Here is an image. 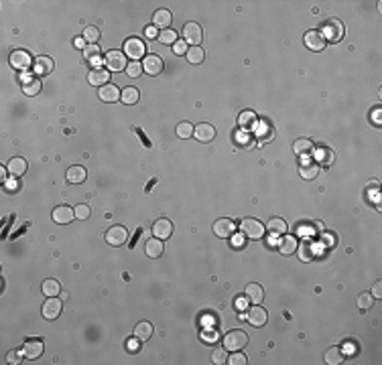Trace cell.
I'll return each instance as SVG.
<instances>
[{
    "label": "cell",
    "mask_w": 382,
    "mask_h": 365,
    "mask_svg": "<svg viewBox=\"0 0 382 365\" xmlns=\"http://www.w3.org/2000/svg\"><path fill=\"white\" fill-rule=\"evenodd\" d=\"M321 37L325 39V43H339L344 39V25H342V20H337V18H329L325 20V23L321 25L319 29Z\"/></svg>",
    "instance_id": "cell-1"
},
{
    "label": "cell",
    "mask_w": 382,
    "mask_h": 365,
    "mask_svg": "<svg viewBox=\"0 0 382 365\" xmlns=\"http://www.w3.org/2000/svg\"><path fill=\"white\" fill-rule=\"evenodd\" d=\"M248 345V335L244 333V331H240V329H236V331H230V333H226L224 335V349L226 351H240V349H244Z\"/></svg>",
    "instance_id": "cell-2"
},
{
    "label": "cell",
    "mask_w": 382,
    "mask_h": 365,
    "mask_svg": "<svg viewBox=\"0 0 382 365\" xmlns=\"http://www.w3.org/2000/svg\"><path fill=\"white\" fill-rule=\"evenodd\" d=\"M240 233L248 240H260L264 235V225L254 217H246L240 221Z\"/></svg>",
    "instance_id": "cell-3"
},
{
    "label": "cell",
    "mask_w": 382,
    "mask_h": 365,
    "mask_svg": "<svg viewBox=\"0 0 382 365\" xmlns=\"http://www.w3.org/2000/svg\"><path fill=\"white\" fill-rule=\"evenodd\" d=\"M144 53H146V47H144L142 39H138V37H130V39H126V41H124V55L128 57V59L138 61V59H142V57H144Z\"/></svg>",
    "instance_id": "cell-4"
},
{
    "label": "cell",
    "mask_w": 382,
    "mask_h": 365,
    "mask_svg": "<svg viewBox=\"0 0 382 365\" xmlns=\"http://www.w3.org/2000/svg\"><path fill=\"white\" fill-rule=\"evenodd\" d=\"M201 39H203V31H201V27L197 25V23H187L185 27H183V41L187 43V45H191V47H199V43H201Z\"/></svg>",
    "instance_id": "cell-5"
},
{
    "label": "cell",
    "mask_w": 382,
    "mask_h": 365,
    "mask_svg": "<svg viewBox=\"0 0 382 365\" xmlns=\"http://www.w3.org/2000/svg\"><path fill=\"white\" fill-rule=\"evenodd\" d=\"M8 63H10V67L16 69V71H29V67L33 65V59L27 51H12L10 57H8Z\"/></svg>",
    "instance_id": "cell-6"
},
{
    "label": "cell",
    "mask_w": 382,
    "mask_h": 365,
    "mask_svg": "<svg viewBox=\"0 0 382 365\" xmlns=\"http://www.w3.org/2000/svg\"><path fill=\"white\" fill-rule=\"evenodd\" d=\"M106 242H108L112 248H120L128 242V231H126V227H122V225H114L106 231Z\"/></svg>",
    "instance_id": "cell-7"
},
{
    "label": "cell",
    "mask_w": 382,
    "mask_h": 365,
    "mask_svg": "<svg viewBox=\"0 0 382 365\" xmlns=\"http://www.w3.org/2000/svg\"><path fill=\"white\" fill-rule=\"evenodd\" d=\"M128 67L126 63V55L120 51H108L106 53V69L108 71H124Z\"/></svg>",
    "instance_id": "cell-8"
},
{
    "label": "cell",
    "mask_w": 382,
    "mask_h": 365,
    "mask_svg": "<svg viewBox=\"0 0 382 365\" xmlns=\"http://www.w3.org/2000/svg\"><path fill=\"white\" fill-rule=\"evenodd\" d=\"M214 233L218 235L220 240H228V238H232V235L236 233V223L232 219H228V217H222V219H218L214 223Z\"/></svg>",
    "instance_id": "cell-9"
},
{
    "label": "cell",
    "mask_w": 382,
    "mask_h": 365,
    "mask_svg": "<svg viewBox=\"0 0 382 365\" xmlns=\"http://www.w3.org/2000/svg\"><path fill=\"white\" fill-rule=\"evenodd\" d=\"M303 41H305V47H307L309 51H313V53H319V51L325 49V39L321 37L319 31H307L305 37H303Z\"/></svg>",
    "instance_id": "cell-10"
},
{
    "label": "cell",
    "mask_w": 382,
    "mask_h": 365,
    "mask_svg": "<svg viewBox=\"0 0 382 365\" xmlns=\"http://www.w3.org/2000/svg\"><path fill=\"white\" fill-rule=\"evenodd\" d=\"M246 318H248V323L254 325V327H264L266 320H268V313L260 305H252L248 309V313H246Z\"/></svg>",
    "instance_id": "cell-11"
},
{
    "label": "cell",
    "mask_w": 382,
    "mask_h": 365,
    "mask_svg": "<svg viewBox=\"0 0 382 365\" xmlns=\"http://www.w3.org/2000/svg\"><path fill=\"white\" fill-rule=\"evenodd\" d=\"M163 67H165V63L159 55H144V59H142V71L144 73L159 75V73H163Z\"/></svg>",
    "instance_id": "cell-12"
},
{
    "label": "cell",
    "mask_w": 382,
    "mask_h": 365,
    "mask_svg": "<svg viewBox=\"0 0 382 365\" xmlns=\"http://www.w3.org/2000/svg\"><path fill=\"white\" fill-rule=\"evenodd\" d=\"M51 217H53V221L59 223V225H67V223H71V221L75 219V211H73L71 207H67V205H61V207H55V209H53Z\"/></svg>",
    "instance_id": "cell-13"
},
{
    "label": "cell",
    "mask_w": 382,
    "mask_h": 365,
    "mask_svg": "<svg viewBox=\"0 0 382 365\" xmlns=\"http://www.w3.org/2000/svg\"><path fill=\"white\" fill-rule=\"evenodd\" d=\"M153 235H155V238H159V240H169V238H171V235H173L171 219H165V217L157 219L153 223Z\"/></svg>",
    "instance_id": "cell-14"
},
{
    "label": "cell",
    "mask_w": 382,
    "mask_h": 365,
    "mask_svg": "<svg viewBox=\"0 0 382 365\" xmlns=\"http://www.w3.org/2000/svg\"><path fill=\"white\" fill-rule=\"evenodd\" d=\"M43 351H45V345H43V341L41 339H29L23 345V355L27 359H39L41 355H43Z\"/></svg>",
    "instance_id": "cell-15"
},
{
    "label": "cell",
    "mask_w": 382,
    "mask_h": 365,
    "mask_svg": "<svg viewBox=\"0 0 382 365\" xmlns=\"http://www.w3.org/2000/svg\"><path fill=\"white\" fill-rule=\"evenodd\" d=\"M171 23H173V14H171V10L159 8V10L153 14V27L159 29V31L171 29Z\"/></svg>",
    "instance_id": "cell-16"
},
{
    "label": "cell",
    "mask_w": 382,
    "mask_h": 365,
    "mask_svg": "<svg viewBox=\"0 0 382 365\" xmlns=\"http://www.w3.org/2000/svg\"><path fill=\"white\" fill-rule=\"evenodd\" d=\"M61 309H63L61 300H59L57 296H49V298L45 300V305H43V316H45L47 320H55V318L61 314Z\"/></svg>",
    "instance_id": "cell-17"
},
{
    "label": "cell",
    "mask_w": 382,
    "mask_h": 365,
    "mask_svg": "<svg viewBox=\"0 0 382 365\" xmlns=\"http://www.w3.org/2000/svg\"><path fill=\"white\" fill-rule=\"evenodd\" d=\"M193 136L199 140V142H211L216 138V128L211 126V124H207V122H201V124H197L195 128H193Z\"/></svg>",
    "instance_id": "cell-18"
},
{
    "label": "cell",
    "mask_w": 382,
    "mask_h": 365,
    "mask_svg": "<svg viewBox=\"0 0 382 365\" xmlns=\"http://www.w3.org/2000/svg\"><path fill=\"white\" fill-rule=\"evenodd\" d=\"M313 153V158L317 160V164H321V166H329L333 160H335V155H333V150L327 148V146H319V148H313L311 150Z\"/></svg>",
    "instance_id": "cell-19"
},
{
    "label": "cell",
    "mask_w": 382,
    "mask_h": 365,
    "mask_svg": "<svg viewBox=\"0 0 382 365\" xmlns=\"http://www.w3.org/2000/svg\"><path fill=\"white\" fill-rule=\"evenodd\" d=\"M88 81H90V85H100V88H104V85L110 83V71L104 69V67H96L88 73Z\"/></svg>",
    "instance_id": "cell-20"
},
{
    "label": "cell",
    "mask_w": 382,
    "mask_h": 365,
    "mask_svg": "<svg viewBox=\"0 0 382 365\" xmlns=\"http://www.w3.org/2000/svg\"><path fill=\"white\" fill-rule=\"evenodd\" d=\"M27 168H29V162L23 156H12L8 160V164H6V170L12 177H23L27 173Z\"/></svg>",
    "instance_id": "cell-21"
},
{
    "label": "cell",
    "mask_w": 382,
    "mask_h": 365,
    "mask_svg": "<svg viewBox=\"0 0 382 365\" xmlns=\"http://www.w3.org/2000/svg\"><path fill=\"white\" fill-rule=\"evenodd\" d=\"M65 179H67V183H71V185H79V183H83V181L88 179V170H86V166H81V164H73V166L67 168Z\"/></svg>",
    "instance_id": "cell-22"
},
{
    "label": "cell",
    "mask_w": 382,
    "mask_h": 365,
    "mask_svg": "<svg viewBox=\"0 0 382 365\" xmlns=\"http://www.w3.org/2000/svg\"><path fill=\"white\" fill-rule=\"evenodd\" d=\"M33 71H35L37 75H49V73L53 71V59L47 57V55L37 57L35 63H33Z\"/></svg>",
    "instance_id": "cell-23"
},
{
    "label": "cell",
    "mask_w": 382,
    "mask_h": 365,
    "mask_svg": "<svg viewBox=\"0 0 382 365\" xmlns=\"http://www.w3.org/2000/svg\"><path fill=\"white\" fill-rule=\"evenodd\" d=\"M120 94H122V92L118 90V85H112V83L104 85V88H100V92H98L100 100H102V102H106V104L118 102V100H120Z\"/></svg>",
    "instance_id": "cell-24"
},
{
    "label": "cell",
    "mask_w": 382,
    "mask_h": 365,
    "mask_svg": "<svg viewBox=\"0 0 382 365\" xmlns=\"http://www.w3.org/2000/svg\"><path fill=\"white\" fill-rule=\"evenodd\" d=\"M163 250H165V246H163V240H159V238H153V240H148V242L144 244L146 256L153 258V260H157V258L163 256Z\"/></svg>",
    "instance_id": "cell-25"
},
{
    "label": "cell",
    "mask_w": 382,
    "mask_h": 365,
    "mask_svg": "<svg viewBox=\"0 0 382 365\" xmlns=\"http://www.w3.org/2000/svg\"><path fill=\"white\" fill-rule=\"evenodd\" d=\"M244 294H246V298L250 300L252 305H260L262 300H264V290H262L260 284H248Z\"/></svg>",
    "instance_id": "cell-26"
},
{
    "label": "cell",
    "mask_w": 382,
    "mask_h": 365,
    "mask_svg": "<svg viewBox=\"0 0 382 365\" xmlns=\"http://www.w3.org/2000/svg\"><path fill=\"white\" fill-rule=\"evenodd\" d=\"M266 229L270 235H285V231L289 229L287 227V221L283 217H272L268 223H266Z\"/></svg>",
    "instance_id": "cell-27"
},
{
    "label": "cell",
    "mask_w": 382,
    "mask_h": 365,
    "mask_svg": "<svg viewBox=\"0 0 382 365\" xmlns=\"http://www.w3.org/2000/svg\"><path fill=\"white\" fill-rule=\"evenodd\" d=\"M153 333H155L153 325H151V323H146V320H140V323L134 327V337L140 339V341H148V339L153 337Z\"/></svg>",
    "instance_id": "cell-28"
},
{
    "label": "cell",
    "mask_w": 382,
    "mask_h": 365,
    "mask_svg": "<svg viewBox=\"0 0 382 365\" xmlns=\"http://www.w3.org/2000/svg\"><path fill=\"white\" fill-rule=\"evenodd\" d=\"M293 150H295V155H297V156L311 155L313 142H311L309 138H299V140H295V142H293Z\"/></svg>",
    "instance_id": "cell-29"
},
{
    "label": "cell",
    "mask_w": 382,
    "mask_h": 365,
    "mask_svg": "<svg viewBox=\"0 0 382 365\" xmlns=\"http://www.w3.org/2000/svg\"><path fill=\"white\" fill-rule=\"evenodd\" d=\"M279 252L283 256H291L297 252V240L293 238V235H283V240L279 242Z\"/></svg>",
    "instance_id": "cell-30"
},
{
    "label": "cell",
    "mask_w": 382,
    "mask_h": 365,
    "mask_svg": "<svg viewBox=\"0 0 382 365\" xmlns=\"http://www.w3.org/2000/svg\"><path fill=\"white\" fill-rule=\"evenodd\" d=\"M299 175H301L303 179H307V181L315 179L317 175H319V164H317V162H303V164L299 166Z\"/></svg>",
    "instance_id": "cell-31"
},
{
    "label": "cell",
    "mask_w": 382,
    "mask_h": 365,
    "mask_svg": "<svg viewBox=\"0 0 382 365\" xmlns=\"http://www.w3.org/2000/svg\"><path fill=\"white\" fill-rule=\"evenodd\" d=\"M138 98H140V92L136 90V88H124L122 90V94H120V102L122 104H126V105H132V104H136L138 102Z\"/></svg>",
    "instance_id": "cell-32"
},
{
    "label": "cell",
    "mask_w": 382,
    "mask_h": 365,
    "mask_svg": "<svg viewBox=\"0 0 382 365\" xmlns=\"http://www.w3.org/2000/svg\"><path fill=\"white\" fill-rule=\"evenodd\" d=\"M185 57H187V61L191 63V65H199V63H203V59H205V51L201 47H189Z\"/></svg>",
    "instance_id": "cell-33"
},
{
    "label": "cell",
    "mask_w": 382,
    "mask_h": 365,
    "mask_svg": "<svg viewBox=\"0 0 382 365\" xmlns=\"http://www.w3.org/2000/svg\"><path fill=\"white\" fill-rule=\"evenodd\" d=\"M325 363L327 365H339V363H344V351L339 349V347H331L325 351Z\"/></svg>",
    "instance_id": "cell-34"
},
{
    "label": "cell",
    "mask_w": 382,
    "mask_h": 365,
    "mask_svg": "<svg viewBox=\"0 0 382 365\" xmlns=\"http://www.w3.org/2000/svg\"><path fill=\"white\" fill-rule=\"evenodd\" d=\"M41 290H43V294H45V296H57V294L61 292V286H59V282L55 280V278H49V280H45V282H43Z\"/></svg>",
    "instance_id": "cell-35"
},
{
    "label": "cell",
    "mask_w": 382,
    "mask_h": 365,
    "mask_svg": "<svg viewBox=\"0 0 382 365\" xmlns=\"http://www.w3.org/2000/svg\"><path fill=\"white\" fill-rule=\"evenodd\" d=\"M39 92H41V81H39V79H29V81H25V85H23V94H25V96L33 98V96H37Z\"/></svg>",
    "instance_id": "cell-36"
},
{
    "label": "cell",
    "mask_w": 382,
    "mask_h": 365,
    "mask_svg": "<svg viewBox=\"0 0 382 365\" xmlns=\"http://www.w3.org/2000/svg\"><path fill=\"white\" fill-rule=\"evenodd\" d=\"M193 128L195 126H191V122H179L177 124V136L183 138V140L191 138V136H193Z\"/></svg>",
    "instance_id": "cell-37"
},
{
    "label": "cell",
    "mask_w": 382,
    "mask_h": 365,
    "mask_svg": "<svg viewBox=\"0 0 382 365\" xmlns=\"http://www.w3.org/2000/svg\"><path fill=\"white\" fill-rule=\"evenodd\" d=\"M372 305H374V296L370 292H362L358 296V309L360 311H370Z\"/></svg>",
    "instance_id": "cell-38"
},
{
    "label": "cell",
    "mask_w": 382,
    "mask_h": 365,
    "mask_svg": "<svg viewBox=\"0 0 382 365\" xmlns=\"http://www.w3.org/2000/svg\"><path fill=\"white\" fill-rule=\"evenodd\" d=\"M159 41L163 45H175L177 43V33L173 29H167V31H161L159 33Z\"/></svg>",
    "instance_id": "cell-39"
},
{
    "label": "cell",
    "mask_w": 382,
    "mask_h": 365,
    "mask_svg": "<svg viewBox=\"0 0 382 365\" xmlns=\"http://www.w3.org/2000/svg\"><path fill=\"white\" fill-rule=\"evenodd\" d=\"M83 39H86L90 45H96V43L100 41V29L98 27H88L86 31H83Z\"/></svg>",
    "instance_id": "cell-40"
},
{
    "label": "cell",
    "mask_w": 382,
    "mask_h": 365,
    "mask_svg": "<svg viewBox=\"0 0 382 365\" xmlns=\"http://www.w3.org/2000/svg\"><path fill=\"white\" fill-rule=\"evenodd\" d=\"M211 361H214L216 365H224V363L228 361V351H226L224 347L214 349V351H211Z\"/></svg>",
    "instance_id": "cell-41"
},
{
    "label": "cell",
    "mask_w": 382,
    "mask_h": 365,
    "mask_svg": "<svg viewBox=\"0 0 382 365\" xmlns=\"http://www.w3.org/2000/svg\"><path fill=\"white\" fill-rule=\"evenodd\" d=\"M126 75L132 77V79L140 77V75H142V65H140L138 61H130V63H128V67H126Z\"/></svg>",
    "instance_id": "cell-42"
},
{
    "label": "cell",
    "mask_w": 382,
    "mask_h": 365,
    "mask_svg": "<svg viewBox=\"0 0 382 365\" xmlns=\"http://www.w3.org/2000/svg\"><path fill=\"white\" fill-rule=\"evenodd\" d=\"M98 55H100V47L98 45H88L86 49H83V59L86 61H98Z\"/></svg>",
    "instance_id": "cell-43"
},
{
    "label": "cell",
    "mask_w": 382,
    "mask_h": 365,
    "mask_svg": "<svg viewBox=\"0 0 382 365\" xmlns=\"http://www.w3.org/2000/svg\"><path fill=\"white\" fill-rule=\"evenodd\" d=\"M226 363H230V365H244V363H248V359H246L240 351H232V355L228 357Z\"/></svg>",
    "instance_id": "cell-44"
},
{
    "label": "cell",
    "mask_w": 382,
    "mask_h": 365,
    "mask_svg": "<svg viewBox=\"0 0 382 365\" xmlns=\"http://www.w3.org/2000/svg\"><path fill=\"white\" fill-rule=\"evenodd\" d=\"M73 211H75V217L81 219V221H83V219H88V217H90V213H92V211H90V205H77Z\"/></svg>",
    "instance_id": "cell-45"
},
{
    "label": "cell",
    "mask_w": 382,
    "mask_h": 365,
    "mask_svg": "<svg viewBox=\"0 0 382 365\" xmlns=\"http://www.w3.org/2000/svg\"><path fill=\"white\" fill-rule=\"evenodd\" d=\"M140 339H130V341H126V351H128V353H138L140 351Z\"/></svg>",
    "instance_id": "cell-46"
},
{
    "label": "cell",
    "mask_w": 382,
    "mask_h": 365,
    "mask_svg": "<svg viewBox=\"0 0 382 365\" xmlns=\"http://www.w3.org/2000/svg\"><path fill=\"white\" fill-rule=\"evenodd\" d=\"M238 122H240V126H250V124L256 122V116H254L252 112H244V114H240Z\"/></svg>",
    "instance_id": "cell-47"
},
{
    "label": "cell",
    "mask_w": 382,
    "mask_h": 365,
    "mask_svg": "<svg viewBox=\"0 0 382 365\" xmlns=\"http://www.w3.org/2000/svg\"><path fill=\"white\" fill-rule=\"evenodd\" d=\"M2 183H4V189H6V191H10V193H16V191L20 189L18 181H16V179H14L12 175H10V179H4Z\"/></svg>",
    "instance_id": "cell-48"
},
{
    "label": "cell",
    "mask_w": 382,
    "mask_h": 365,
    "mask_svg": "<svg viewBox=\"0 0 382 365\" xmlns=\"http://www.w3.org/2000/svg\"><path fill=\"white\" fill-rule=\"evenodd\" d=\"M248 303H250V300H248L246 294H244V296H238V298L234 300V307H236V311H246V309H248Z\"/></svg>",
    "instance_id": "cell-49"
},
{
    "label": "cell",
    "mask_w": 382,
    "mask_h": 365,
    "mask_svg": "<svg viewBox=\"0 0 382 365\" xmlns=\"http://www.w3.org/2000/svg\"><path fill=\"white\" fill-rule=\"evenodd\" d=\"M23 357H25L23 353H18V351H10V353L6 355V363L16 365V363H20V359H23Z\"/></svg>",
    "instance_id": "cell-50"
},
{
    "label": "cell",
    "mask_w": 382,
    "mask_h": 365,
    "mask_svg": "<svg viewBox=\"0 0 382 365\" xmlns=\"http://www.w3.org/2000/svg\"><path fill=\"white\" fill-rule=\"evenodd\" d=\"M173 49H175V55H185L187 53V43L185 41H177L173 45Z\"/></svg>",
    "instance_id": "cell-51"
},
{
    "label": "cell",
    "mask_w": 382,
    "mask_h": 365,
    "mask_svg": "<svg viewBox=\"0 0 382 365\" xmlns=\"http://www.w3.org/2000/svg\"><path fill=\"white\" fill-rule=\"evenodd\" d=\"M232 238H234V240H232V244H234V248H244V235L240 233V235H232Z\"/></svg>",
    "instance_id": "cell-52"
},
{
    "label": "cell",
    "mask_w": 382,
    "mask_h": 365,
    "mask_svg": "<svg viewBox=\"0 0 382 365\" xmlns=\"http://www.w3.org/2000/svg\"><path fill=\"white\" fill-rule=\"evenodd\" d=\"M374 298H380L382 296V282H376L374 286H372V292H370Z\"/></svg>",
    "instance_id": "cell-53"
},
{
    "label": "cell",
    "mask_w": 382,
    "mask_h": 365,
    "mask_svg": "<svg viewBox=\"0 0 382 365\" xmlns=\"http://www.w3.org/2000/svg\"><path fill=\"white\" fill-rule=\"evenodd\" d=\"M73 45H75L77 49H86V47H83V45H86V39H83V37H77V39H73Z\"/></svg>",
    "instance_id": "cell-54"
},
{
    "label": "cell",
    "mask_w": 382,
    "mask_h": 365,
    "mask_svg": "<svg viewBox=\"0 0 382 365\" xmlns=\"http://www.w3.org/2000/svg\"><path fill=\"white\" fill-rule=\"evenodd\" d=\"M216 337H218L216 333H207V331L201 333V339H203V341H216Z\"/></svg>",
    "instance_id": "cell-55"
},
{
    "label": "cell",
    "mask_w": 382,
    "mask_h": 365,
    "mask_svg": "<svg viewBox=\"0 0 382 365\" xmlns=\"http://www.w3.org/2000/svg\"><path fill=\"white\" fill-rule=\"evenodd\" d=\"M144 33H146V37H148V39H157V29H155L153 25H151V27H148V29H146Z\"/></svg>",
    "instance_id": "cell-56"
},
{
    "label": "cell",
    "mask_w": 382,
    "mask_h": 365,
    "mask_svg": "<svg viewBox=\"0 0 382 365\" xmlns=\"http://www.w3.org/2000/svg\"><path fill=\"white\" fill-rule=\"evenodd\" d=\"M323 240H325L327 244H333V235H323Z\"/></svg>",
    "instance_id": "cell-57"
}]
</instances>
